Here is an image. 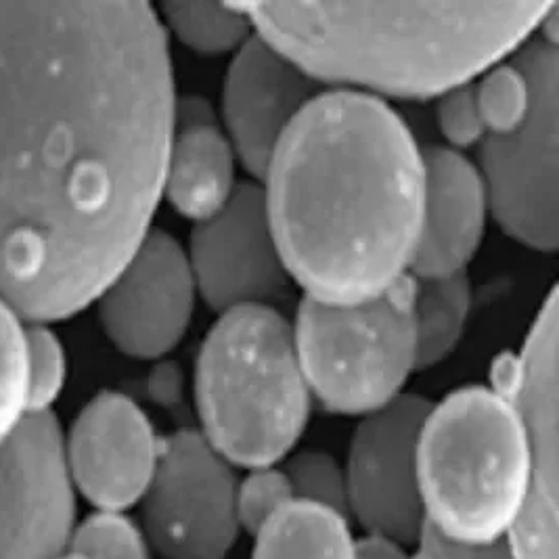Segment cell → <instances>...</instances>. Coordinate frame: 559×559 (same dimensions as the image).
Listing matches in <instances>:
<instances>
[{
	"label": "cell",
	"mask_w": 559,
	"mask_h": 559,
	"mask_svg": "<svg viewBox=\"0 0 559 559\" xmlns=\"http://www.w3.org/2000/svg\"><path fill=\"white\" fill-rule=\"evenodd\" d=\"M177 99L150 2H0V300L27 325L97 305L152 233Z\"/></svg>",
	"instance_id": "cell-1"
},
{
	"label": "cell",
	"mask_w": 559,
	"mask_h": 559,
	"mask_svg": "<svg viewBox=\"0 0 559 559\" xmlns=\"http://www.w3.org/2000/svg\"><path fill=\"white\" fill-rule=\"evenodd\" d=\"M258 185L283 266L306 300L365 305L411 277L426 164L390 103L319 93L281 136Z\"/></svg>",
	"instance_id": "cell-2"
},
{
	"label": "cell",
	"mask_w": 559,
	"mask_h": 559,
	"mask_svg": "<svg viewBox=\"0 0 559 559\" xmlns=\"http://www.w3.org/2000/svg\"><path fill=\"white\" fill-rule=\"evenodd\" d=\"M323 91L438 102L540 34L558 2H237Z\"/></svg>",
	"instance_id": "cell-3"
},
{
	"label": "cell",
	"mask_w": 559,
	"mask_h": 559,
	"mask_svg": "<svg viewBox=\"0 0 559 559\" xmlns=\"http://www.w3.org/2000/svg\"><path fill=\"white\" fill-rule=\"evenodd\" d=\"M193 385L200 433L229 465L273 467L306 432L312 396L292 321L275 306L218 314L198 353Z\"/></svg>",
	"instance_id": "cell-4"
},
{
	"label": "cell",
	"mask_w": 559,
	"mask_h": 559,
	"mask_svg": "<svg viewBox=\"0 0 559 559\" xmlns=\"http://www.w3.org/2000/svg\"><path fill=\"white\" fill-rule=\"evenodd\" d=\"M533 480L522 417L506 396L467 385L430 405L417 440L426 524L449 540L488 545L513 531Z\"/></svg>",
	"instance_id": "cell-5"
},
{
	"label": "cell",
	"mask_w": 559,
	"mask_h": 559,
	"mask_svg": "<svg viewBox=\"0 0 559 559\" xmlns=\"http://www.w3.org/2000/svg\"><path fill=\"white\" fill-rule=\"evenodd\" d=\"M415 281L358 306L302 298L292 323L308 392L333 415L367 417L401 396L417 365Z\"/></svg>",
	"instance_id": "cell-6"
},
{
	"label": "cell",
	"mask_w": 559,
	"mask_h": 559,
	"mask_svg": "<svg viewBox=\"0 0 559 559\" xmlns=\"http://www.w3.org/2000/svg\"><path fill=\"white\" fill-rule=\"evenodd\" d=\"M534 82L528 120L506 136H486L480 164L490 216L524 248L556 254L558 227V43L540 34L518 51Z\"/></svg>",
	"instance_id": "cell-7"
},
{
	"label": "cell",
	"mask_w": 559,
	"mask_h": 559,
	"mask_svg": "<svg viewBox=\"0 0 559 559\" xmlns=\"http://www.w3.org/2000/svg\"><path fill=\"white\" fill-rule=\"evenodd\" d=\"M492 390L522 417L533 453L526 503L509 533L515 559H558V292L540 306L518 356L492 369Z\"/></svg>",
	"instance_id": "cell-8"
},
{
	"label": "cell",
	"mask_w": 559,
	"mask_h": 559,
	"mask_svg": "<svg viewBox=\"0 0 559 559\" xmlns=\"http://www.w3.org/2000/svg\"><path fill=\"white\" fill-rule=\"evenodd\" d=\"M237 480L204 436L180 430L162 440L145 495V531L164 559H227L239 533Z\"/></svg>",
	"instance_id": "cell-9"
},
{
	"label": "cell",
	"mask_w": 559,
	"mask_h": 559,
	"mask_svg": "<svg viewBox=\"0 0 559 559\" xmlns=\"http://www.w3.org/2000/svg\"><path fill=\"white\" fill-rule=\"evenodd\" d=\"M55 413L29 415L0 447V559H59L76 531V488Z\"/></svg>",
	"instance_id": "cell-10"
},
{
	"label": "cell",
	"mask_w": 559,
	"mask_h": 559,
	"mask_svg": "<svg viewBox=\"0 0 559 559\" xmlns=\"http://www.w3.org/2000/svg\"><path fill=\"white\" fill-rule=\"evenodd\" d=\"M430 401L405 394L362 417L350 442L346 503L371 538L396 547L417 543L426 518L417 483V440Z\"/></svg>",
	"instance_id": "cell-11"
},
{
	"label": "cell",
	"mask_w": 559,
	"mask_h": 559,
	"mask_svg": "<svg viewBox=\"0 0 559 559\" xmlns=\"http://www.w3.org/2000/svg\"><path fill=\"white\" fill-rule=\"evenodd\" d=\"M198 287L187 250L153 229L97 300L107 340L128 358L162 360L193 323Z\"/></svg>",
	"instance_id": "cell-12"
},
{
	"label": "cell",
	"mask_w": 559,
	"mask_h": 559,
	"mask_svg": "<svg viewBox=\"0 0 559 559\" xmlns=\"http://www.w3.org/2000/svg\"><path fill=\"white\" fill-rule=\"evenodd\" d=\"M187 258L198 296L212 312L275 306L289 294L258 182H241L230 204L212 221L193 227Z\"/></svg>",
	"instance_id": "cell-13"
},
{
	"label": "cell",
	"mask_w": 559,
	"mask_h": 559,
	"mask_svg": "<svg viewBox=\"0 0 559 559\" xmlns=\"http://www.w3.org/2000/svg\"><path fill=\"white\" fill-rule=\"evenodd\" d=\"M72 484L99 511L124 513L152 486L162 440L145 411L122 392H102L63 436Z\"/></svg>",
	"instance_id": "cell-14"
},
{
	"label": "cell",
	"mask_w": 559,
	"mask_h": 559,
	"mask_svg": "<svg viewBox=\"0 0 559 559\" xmlns=\"http://www.w3.org/2000/svg\"><path fill=\"white\" fill-rule=\"evenodd\" d=\"M319 93L323 88L312 78L255 34L230 57L218 122L254 182L281 136Z\"/></svg>",
	"instance_id": "cell-15"
},
{
	"label": "cell",
	"mask_w": 559,
	"mask_h": 559,
	"mask_svg": "<svg viewBox=\"0 0 559 559\" xmlns=\"http://www.w3.org/2000/svg\"><path fill=\"white\" fill-rule=\"evenodd\" d=\"M424 225L411 277L447 280L467 273L483 248L490 205L478 164L444 145L424 152Z\"/></svg>",
	"instance_id": "cell-16"
},
{
	"label": "cell",
	"mask_w": 559,
	"mask_h": 559,
	"mask_svg": "<svg viewBox=\"0 0 559 559\" xmlns=\"http://www.w3.org/2000/svg\"><path fill=\"white\" fill-rule=\"evenodd\" d=\"M237 153L216 114L200 97H178L164 175V202L193 227L218 216L241 182Z\"/></svg>",
	"instance_id": "cell-17"
},
{
	"label": "cell",
	"mask_w": 559,
	"mask_h": 559,
	"mask_svg": "<svg viewBox=\"0 0 559 559\" xmlns=\"http://www.w3.org/2000/svg\"><path fill=\"white\" fill-rule=\"evenodd\" d=\"M255 536L252 559H358L346 515L294 499Z\"/></svg>",
	"instance_id": "cell-18"
},
{
	"label": "cell",
	"mask_w": 559,
	"mask_h": 559,
	"mask_svg": "<svg viewBox=\"0 0 559 559\" xmlns=\"http://www.w3.org/2000/svg\"><path fill=\"white\" fill-rule=\"evenodd\" d=\"M413 281L417 365L421 371L455 355L474 310V287L467 273L447 280Z\"/></svg>",
	"instance_id": "cell-19"
},
{
	"label": "cell",
	"mask_w": 559,
	"mask_h": 559,
	"mask_svg": "<svg viewBox=\"0 0 559 559\" xmlns=\"http://www.w3.org/2000/svg\"><path fill=\"white\" fill-rule=\"evenodd\" d=\"M155 9L168 38L200 57H233L254 36L237 2H166Z\"/></svg>",
	"instance_id": "cell-20"
},
{
	"label": "cell",
	"mask_w": 559,
	"mask_h": 559,
	"mask_svg": "<svg viewBox=\"0 0 559 559\" xmlns=\"http://www.w3.org/2000/svg\"><path fill=\"white\" fill-rule=\"evenodd\" d=\"M486 136H506L522 127L534 107V82L518 52L474 82Z\"/></svg>",
	"instance_id": "cell-21"
},
{
	"label": "cell",
	"mask_w": 559,
	"mask_h": 559,
	"mask_svg": "<svg viewBox=\"0 0 559 559\" xmlns=\"http://www.w3.org/2000/svg\"><path fill=\"white\" fill-rule=\"evenodd\" d=\"M29 417L27 323L0 300V447Z\"/></svg>",
	"instance_id": "cell-22"
},
{
	"label": "cell",
	"mask_w": 559,
	"mask_h": 559,
	"mask_svg": "<svg viewBox=\"0 0 559 559\" xmlns=\"http://www.w3.org/2000/svg\"><path fill=\"white\" fill-rule=\"evenodd\" d=\"M29 415L52 413L68 382V355L49 325H27Z\"/></svg>",
	"instance_id": "cell-23"
},
{
	"label": "cell",
	"mask_w": 559,
	"mask_h": 559,
	"mask_svg": "<svg viewBox=\"0 0 559 559\" xmlns=\"http://www.w3.org/2000/svg\"><path fill=\"white\" fill-rule=\"evenodd\" d=\"M70 551L84 559H150L143 533L111 511H97L76 526Z\"/></svg>",
	"instance_id": "cell-24"
},
{
	"label": "cell",
	"mask_w": 559,
	"mask_h": 559,
	"mask_svg": "<svg viewBox=\"0 0 559 559\" xmlns=\"http://www.w3.org/2000/svg\"><path fill=\"white\" fill-rule=\"evenodd\" d=\"M285 476L296 499L335 509L346 515V478L335 459L317 451L302 453L289 461Z\"/></svg>",
	"instance_id": "cell-25"
},
{
	"label": "cell",
	"mask_w": 559,
	"mask_h": 559,
	"mask_svg": "<svg viewBox=\"0 0 559 559\" xmlns=\"http://www.w3.org/2000/svg\"><path fill=\"white\" fill-rule=\"evenodd\" d=\"M294 490L285 472L275 467L252 469V474L237 483L235 511L239 528L255 534L275 513L294 501Z\"/></svg>",
	"instance_id": "cell-26"
},
{
	"label": "cell",
	"mask_w": 559,
	"mask_h": 559,
	"mask_svg": "<svg viewBox=\"0 0 559 559\" xmlns=\"http://www.w3.org/2000/svg\"><path fill=\"white\" fill-rule=\"evenodd\" d=\"M436 124L449 150L463 153L480 147L486 139L474 82L459 86L436 102Z\"/></svg>",
	"instance_id": "cell-27"
},
{
	"label": "cell",
	"mask_w": 559,
	"mask_h": 559,
	"mask_svg": "<svg viewBox=\"0 0 559 559\" xmlns=\"http://www.w3.org/2000/svg\"><path fill=\"white\" fill-rule=\"evenodd\" d=\"M407 559H515L508 540L488 545H463L436 533L428 524L417 538V551Z\"/></svg>",
	"instance_id": "cell-28"
},
{
	"label": "cell",
	"mask_w": 559,
	"mask_h": 559,
	"mask_svg": "<svg viewBox=\"0 0 559 559\" xmlns=\"http://www.w3.org/2000/svg\"><path fill=\"white\" fill-rule=\"evenodd\" d=\"M358 559H407V556L401 547L369 536L358 543Z\"/></svg>",
	"instance_id": "cell-29"
},
{
	"label": "cell",
	"mask_w": 559,
	"mask_h": 559,
	"mask_svg": "<svg viewBox=\"0 0 559 559\" xmlns=\"http://www.w3.org/2000/svg\"><path fill=\"white\" fill-rule=\"evenodd\" d=\"M59 559H84V558H80V556H78V554H74V551H68V554H63V556H61V558Z\"/></svg>",
	"instance_id": "cell-30"
}]
</instances>
